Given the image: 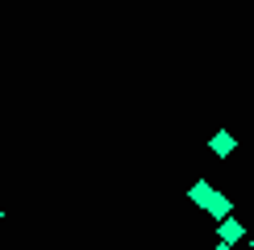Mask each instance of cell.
Segmentation results:
<instances>
[{"label":"cell","mask_w":254,"mask_h":250,"mask_svg":"<svg viewBox=\"0 0 254 250\" xmlns=\"http://www.w3.org/2000/svg\"><path fill=\"white\" fill-rule=\"evenodd\" d=\"M246 234H250V229H246V221H242L238 213H229V217L217 221V242H225V246H242Z\"/></svg>","instance_id":"cell-1"},{"label":"cell","mask_w":254,"mask_h":250,"mask_svg":"<svg viewBox=\"0 0 254 250\" xmlns=\"http://www.w3.org/2000/svg\"><path fill=\"white\" fill-rule=\"evenodd\" d=\"M234 150H238V133H229V129H217L213 138H208V154H213V159H229Z\"/></svg>","instance_id":"cell-2"},{"label":"cell","mask_w":254,"mask_h":250,"mask_svg":"<svg viewBox=\"0 0 254 250\" xmlns=\"http://www.w3.org/2000/svg\"><path fill=\"white\" fill-rule=\"evenodd\" d=\"M204 213L213 217V221H221V217H229V213H234V200H229V196L221 192V188H213V196H208V204H204Z\"/></svg>","instance_id":"cell-3"},{"label":"cell","mask_w":254,"mask_h":250,"mask_svg":"<svg viewBox=\"0 0 254 250\" xmlns=\"http://www.w3.org/2000/svg\"><path fill=\"white\" fill-rule=\"evenodd\" d=\"M208 196H213V180H204V175H200V180L188 188V200H192L196 208H204V204H208Z\"/></svg>","instance_id":"cell-4"},{"label":"cell","mask_w":254,"mask_h":250,"mask_svg":"<svg viewBox=\"0 0 254 250\" xmlns=\"http://www.w3.org/2000/svg\"><path fill=\"white\" fill-rule=\"evenodd\" d=\"M208 250H238V246H225V242H213V246H208Z\"/></svg>","instance_id":"cell-5"},{"label":"cell","mask_w":254,"mask_h":250,"mask_svg":"<svg viewBox=\"0 0 254 250\" xmlns=\"http://www.w3.org/2000/svg\"><path fill=\"white\" fill-rule=\"evenodd\" d=\"M246 246H250V250H254V234H246Z\"/></svg>","instance_id":"cell-6"},{"label":"cell","mask_w":254,"mask_h":250,"mask_svg":"<svg viewBox=\"0 0 254 250\" xmlns=\"http://www.w3.org/2000/svg\"><path fill=\"white\" fill-rule=\"evenodd\" d=\"M0 225H4V208H0Z\"/></svg>","instance_id":"cell-7"}]
</instances>
